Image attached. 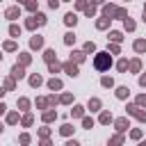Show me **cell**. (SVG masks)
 Wrapping results in <instances>:
<instances>
[{"instance_id": "obj_1", "label": "cell", "mask_w": 146, "mask_h": 146, "mask_svg": "<svg viewBox=\"0 0 146 146\" xmlns=\"http://www.w3.org/2000/svg\"><path fill=\"white\" fill-rule=\"evenodd\" d=\"M110 66H112L110 50H107V52H98V55L94 57V68H96V71H107Z\"/></svg>"}, {"instance_id": "obj_2", "label": "cell", "mask_w": 146, "mask_h": 146, "mask_svg": "<svg viewBox=\"0 0 146 146\" xmlns=\"http://www.w3.org/2000/svg\"><path fill=\"white\" fill-rule=\"evenodd\" d=\"M103 14L110 18H125L128 16V11L123 7H116V5H103Z\"/></svg>"}, {"instance_id": "obj_3", "label": "cell", "mask_w": 146, "mask_h": 146, "mask_svg": "<svg viewBox=\"0 0 146 146\" xmlns=\"http://www.w3.org/2000/svg\"><path fill=\"white\" fill-rule=\"evenodd\" d=\"M39 25H46V16L39 14V11H34V16L25 21V27H27V30H34V27H39Z\"/></svg>"}, {"instance_id": "obj_4", "label": "cell", "mask_w": 146, "mask_h": 146, "mask_svg": "<svg viewBox=\"0 0 146 146\" xmlns=\"http://www.w3.org/2000/svg\"><path fill=\"white\" fill-rule=\"evenodd\" d=\"M125 112H128L130 116H135L137 121L146 123V112H144V110H139V105H137V103H135V105H128V107H125Z\"/></svg>"}, {"instance_id": "obj_5", "label": "cell", "mask_w": 146, "mask_h": 146, "mask_svg": "<svg viewBox=\"0 0 146 146\" xmlns=\"http://www.w3.org/2000/svg\"><path fill=\"white\" fill-rule=\"evenodd\" d=\"M62 68H64V71H66L71 78H75V75L80 73V71H78V64H75V62H71V59H68L66 64H62Z\"/></svg>"}, {"instance_id": "obj_6", "label": "cell", "mask_w": 146, "mask_h": 146, "mask_svg": "<svg viewBox=\"0 0 146 146\" xmlns=\"http://www.w3.org/2000/svg\"><path fill=\"white\" fill-rule=\"evenodd\" d=\"M11 78H16V80L25 78V66H23V64H14V66H11Z\"/></svg>"}, {"instance_id": "obj_7", "label": "cell", "mask_w": 146, "mask_h": 146, "mask_svg": "<svg viewBox=\"0 0 146 146\" xmlns=\"http://www.w3.org/2000/svg\"><path fill=\"white\" fill-rule=\"evenodd\" d=\"M114 128H116L119 132H125V130L130 128V123H128V119H125V116H121V119H114Z\"/></svg>"}, {"instance_id": "obj_8", "label": "cell", "mask_w": 146, "mask_h": 146, "mask_svg": "<svg viewBox=\"0 0 146 146\" xmlns=\"http://www.w3.org/2000/svg\"><path fill=\"white\" fill-rule=\"evenodd\" d=\"M5 16H7L9 21H16V18L21 16V7H9V9L5 11Z\"/></svg>"}, {"instance_id": "obj_9", "label": "cell", "mask_w": 146, "mask_h": 146, "mask_svg": "<svg viewBox=\"0 0 146 146\" xmlns=\"http://www.w3.org/2000/svg\"><path fill=\"white\" fill-rule=\"evenodd\" d=\"M30 48H34V50H39V48H43V36H39V34H34V36L30 39Z\"/></svg>"}, {"instance_id": "obj_10", "label": "cell", "mask_w": 146, "mask_h": 146, "mask_svg": "<svg viewBox=\"0 0 146 146\" xmlns=\"http://www.w3.org/2000/svg\"><path fill=\"white\" fill-rule=\"evenodd\" d=\"M84 50H73L71 52V62H75V64H80V62H84Z\"/></svg>"}, {"instance_id": "obj_11", "label": "cell", "mask_w": 146, "mask_h": 146, "mask_svg": "<svg viewBox=\"0 0 146 146\" xmlns=\"http://www.w3.org/2000/svg\"><path fill=\"white\" fill-rule=\"evenodd\" d=\"M64 23H66L68 27H75V23H78V16H75L73 11H68V14L64 16Z\"/></svg>"}, {"instance_id": "obj_12", "label": "cell", "mask_w": 146, "mask_h": 146, "mask_svg": "<svg viewBox=\"0 0 146 146\" xmlns=\"http://www.w3.org/2000/svg\"><path fill=\"white\" fill-rule=\"evenodd\" d=\"M71 116H73V119H82V116H84V107H82V105H73Z\"/></svg>"}, {"instance_id": "obj_13", "label": "cell", "mask_w": 146, "mask_h": 146, "mask_svg": "<svg viewBox=\"0 0 146 146\" xmlns=\"http://www.w3.org/2000/svg\"><path fill=\"white\" fill-rule=\"evenodd\" d=\"M110 21H112V18L103 14V18H98V21H96V27H98V30H105V27L110 25Z\"/></svg>"}, {"instance_id": "obj_14", "label": "cell", "mask_w": 146, "mask_h": 146, "mask_svg": "<svg viewBox=\"0 0 146 146\" xmlns=\"http://www.w3.org/2000/svg\"><path fill=\"white\" fill-rule=\"evenodd\" d=\"M139 68H141V59H132V62H128V71L139 73Z\"/></svg>"}, {"instance_id": "obj_15", "label": "cell", "mask_w": 146, "mask_h": 146, "mask_svg": "<svg viewBox=\"0 0 146 146\" xmlns=\"http://www.w3.org/2000/svg\"><path fill=\"white\" fill-rule=\"evenodd\" d=\"M41 119H43V123H50V121H55V119H57V112H55V110H48V112H43V116H41Z\"/></svg>"}, {"instance_id": "obj_16", "label": "cell", "mask_w": 146, "mask_h": 146, "mask_svg": "<svg viewBox=\"0 0 146 146\" xmlns=\"http://www.w3.org/2000/svg\"><path fill=\"white\" fill-rule=\"evenodd\" d=\"M132 48H135L137 52H146V39H137V41L132 43Z\"/></svg>"}, {"instance_id": "obj_17", "label": "cell", "mask_w": 146, "mask_h": 146, "mask_svg": "<svg viewBox=\"0 0 146 146\" xmlns=\"http://www.w3.org/2000/svg\"><path fill=\"white\" fill-rule=\"evenodd\" d=\"M98 121H100L103 125H107V123H112L114 119H112V114H110V112H100V116H98Z\"/></svg>"}, {"instance_id": "obj_18", "label": "cell", "mask_w": 146, "mask_h": 146, "mask_svg": "<svg viewBox=\"0 0 146 146\" xmlns=\"http://www.w3.org/2000/svg\"><path fill=\"white\" fill-rule=\"evenodd\" d=\"M123 27H125V30H128V32H132V30H135V27H137V25H135V21H132V18H130V16H125V18H123Z\"/></svg>"}, {"instance_id": "obj_19", "label": "cell", "mask_w": 146, "mask_h": 146, "mask_svg": "<svg viewBox=\"0 0 146 146\" xmlns=\"http://www.w3.org/2000/svg\"><path fill=\"white\" fill-rule=\"evenodd\" d=\"M107 39H110V41H114V43H121V39H123V36H121V32H116V30H112V32L107 34Z\"/></svg>"}, {"instance_id": "obj_20", "label": "cell", "mask_w": 146, "mask_h": 146, "mask_svg": "<svg viewBox=\"0 0 146 146\" xmlns=\"http://www.w3.org/2000/svg\"><path fill=\"white\" fill-rule=\"evenodd\" d=\"M43 59H46L48 64H50V62H55V59H57V55H55V50H52V48H48V50L43 52Z\"/></svg>"}, {"instance_id": "obj_21", "label": "cell", "mask_w": 146, "mask_h": 146, "mask_svg": "<svg viewBox=\"0 0 146 146\" xmlns=\"http://www.w3.org/2000/svg\"><path fill=\"white\" fill-rule=\"evenodd\" d=\"M48 87L55 91V89H62V80H57V78H50L48 80Z\"/></svg>"}, {"instance_id": "obj_22", "label": "cell", "mask_w": 146, "mask_h": 146, "mask_svg": "<svg viewBox=\"0 0 146 146\" xmlns=\"http://www.w3.org/2000/svg\"><path fill=\"white\" fill-rule=\"evenodd\" d=\"M128 94H130L128 87H116V98H128Z\"/></svg>"}, {"instance_id": "obj_23", "label": "cell", "mask_w": 146, "mask_h": 146, "mask_svg": "<svg viewBox=\"0 0 146 146\" xmlns=\"http://www.w3.org/2000/svg\"><path fill=\"white\" fill-rule=\"evenodd\" d=\"M89 110H91V112H98V110H100V100H98V98H89Z\"/></svg>"}, {"instance_id": "obj_24", "label": "cell", "mask_w": 146, "mask_h": 146, "mask_svg": "<svg viewBox=\"0 0 146 146\" xmlns=\"http://www.w3.org/2000/svg\"><path fill=\"white\" fill-rule=\"evenodd\" d=\"M48 71H50V73H57V71H62V64L55 59V62H50V64H48Z\"/></svg>"}, {"instance_id": "obj_25", "label": "cell", "mask_w": 146, "mask_h": 146, "mask_svg": "<svg viewBox=\"0 0 146 146\" xmlns=\"http://www.w3.org/2000/svg\"><path fill=\"white\" fill-rule=\"evenodd\" d=\"M14 87H16V78H7L5 80V89L7 91H14Z\"/></svg>"}, {"instance_id": "obj_26", "label": "cell", "mask_w": 146, "mask_h": 146, "mask_svg": "<svg viewBox=\"0 0 146 146\" xmlns=\"http://www.w3.org/2000/svg\"><path fill=\"white\" fill-rule=\"evenodd\" d=\"M59 132H62V135H64V137H68V135H71V132H73V125H71V123H64V125H62V128H59Z\"/></svg>"}, {"instance_id": "obj_27", "label": "cell", "mask_w": 146, "mask_h": 146, "mask_svg": "<svg viewBox=\"0 0 146 146\" xmlns=\"http://www.w3.org/2000/svg\"><path fill=\"white\" fill-rule=\"evenodd\" d=\"M9 34H11V36H21V27H18L16 23H11V25H9Z\"/></svg>"}, {"instance_id": "obj_28", "label": "cell", "mask_w": 146, "mask_h": 146, "mask_svg": "<svg viewBox=\"0 0 146 146\" xmlns=\"http://www.w3.org/2000/svg\"><path fill=\"white\" fill-rule=\"evenodd\" d=\"M64 43H66V46H73V43H75V34H73V32L64 34Z\"/></svg>"}, {"instance_id": "obj_29", "label": "cell", "mask_w": 146, "mask_h": 146, "mask_svg": "<svg viewBox=\"0 0 146 146\" xmlns=\"http://www.w3.org/2000/svg\"><path fill=\"white\" fill-rule=\"evenodd\" d=\"M30 59H32V57H30L27 52H21V57H18V64H23V66H27V64H30Z\"/></svg>"}, {"instance_id": "obj_30", "label": "cell", "mask_w": 146, "mask_h": 146, "mask_svg": "<svg viewBox=\"0 0 146 146\" xmlns=\"http://www.w3.org/2000/svg\"><path fill=\"white\" fill-rule=\"evenodd\" d=\"M41 82H43V78H41V75H30V84H32V87H39Z\"/></svg>"}, {"instance_id": "obj_31", "label": "cell", "mask_w": 146, "mask_h": 146, "mask_svg": "<svg viewBox=\"0 0 146 146\" xmlns=\"http://www.w3.org/2000/svg\"><path fill=\"white\" fill-rule=\"evenodd\" d=\"M7 123H9V125L18 123V114H16V112H9V114H7Z\"/></svg>"}, {"instance_id": "obj_32", "label": "cell", "mask_w": 146, "mask_h": 146, "mask_svg": "<svg viewBox=\"0 0 146 146\" xmlns=\"http://www.w3.org/2000/svg\"><path fill=\"white\" fill-rule=\"evenodd\" d=\"M84 14H87L89 18H91V16H96V5H87V7H84Z\"/></svg>"}, {"instance_id": "obj_33", "label": "cell", "mask_w": 146, "mask_h": 146, "mask_svg": "<svg viewBox=\"0 0 146 146\" xmlns=\"http://www.w3.org/2000/svg\"><path fill=\"white\" fill-rule=\"evenodd\" d=\"M32 121H34V116H32V114H25V116H23V121H21V123H23V125H25V128H30V125H32Z\"/></svg>"}, {"instance_id": "obj_34", "label": "cell", "mask_w": 146, "mask_h": 146, "mask_svg": "<svg viewBox=\"0 0 146 146\" xmlns=\"http://www.w3.org/2000/svg\"><path fill=\"white\" fill-rule=\"evenodd\" d=\"M82 125L91 130V128H94V119H91V116H82Z\"/></svg>"}, {"instance_id": "obj_35", "label": "cell", "mask_w": 146, "mask_h": 146, "mask_svg": "<svg viewBox=\"0 0 146 146\" xmlns=\"http://www.w3.org/2000/svg\"><path fill=\"white\" fill-rule=\"evenodd\" d=\"M82 50H84V52H94V50H96V43H94V41H87Z\"/></svg>"}, {"instance_id": "obj_36", "label": "cell", "mask_w": 146, "mask_h": 146, "mask_svg": "<svg viewBox=\"0 0 146 146\" xmlns=\"http://www.w3.org/2000/svg\"><path fill=\"white\" fill-rule=\"evenodd\" d=\"M100 84H103V87H114V80L105 75V78H100Z\"/></svg>"}, {"instance_id": "obj_37", "label": "cell", "mask_w": 146, "mask_h": 146, "mask_svg": "<svg viewBox=\"0 0 146 146\" xmlns=\"http://www.w3.org/2000/svg\"><path fill=\"white\" fill-rule=\"evenodd\" d=\"M71 100H73V96H71V94H62V96H59V103H64V105H68Z\"/></svg>"}, {"instance_id": "obj_38", "label": "cell", "mask_w": 146, "mask_h": 146, "mask_svg": "<svg viewBox=\"0 0 146 146\" xmlns=\"http://www.w3.org/2000/svg\"><path fill=\"white\" fill-rule=\"evenodd\" d=\"M36 107L39 110H46L48 107V98H36Z\"/></svg>"}, {"instance_id": "obj_39", "label": "cell", "mask_w": 146, "mask_h": 146, "mask_svg": "<svg viewBox=\"0 0 146 146\" xmlns=\"http://www.w3.org/2000/svg\"><path fill=\"white\" fill-rule=\"evenodd\" d=\"M116 68H119V71H128V59H119Z\"/></svg>"}, {"instance_id": "obj_40", "label": "cell", "mask_w": 146, "mask_h": 146, "mask_svg": "<svg viewBox=\"0 0 146 146\" xmlns=\"http://www.w3.org/2000/svg\"><path fill=\"white\" fill-rule=\"evenodd\" d=\"M18 107H21V110H27V107H30V100H27V98H18Z\"/></svg>"}, {"instance_id": "obj_41", "label": "cell", "mask_w": 146, "mask_h": 146, "mask_svg": "<svg viewBox=\"0 0 146 146\" xmlns=\"http://www.w3.org/2000/svg\"><path fill=\"white\" fill-rule=\"evenodd\" d=\"M25 7H27V11H36V2H34V0H27Z\"/></svg>"}, {"instance_id": "obj_42", "label": "cell", "mask_w": 146, "mask_h": 146, "mask_svg": "<svg viewBox=\"0 0 146 146\" xmlns=\"http://www.w3.org/2000/svg\"><path fill=\"white\" fill-rule=\"evenodd\" d=\"M2 48L11 52V50H16V43H14V41H5V46H2Z\"/></svg>"}, {"instance_id": "obj_43", "label": "cell", "mask_w": 146, "mask_h": 146, "mask_svg": "<svg viewBox=\"0 0 146 146\" xmlns=\"http://www.w3.org/2000/svg\"><path fill=\"white\" fill-rule=\"evenodd\" d=\"M121 141H123V132H119L116 137H112V139H110V144H121Z\"/></svg>"}, {"instance_id": "obj_44", "label": "cell", "mask_w": 146, "mask_h": 146, "mask_svg": "<svg viewBox=\"0 0 146 146\" xmlns=\"http://www.w3.org/2000/svg\"><path fill=\"white\" fill-rule=\"evenodd\" d=\"M137 105H139V107H146V94L137 96Z\"/></svg>"}, {"instance_id": "obj_45", "label": "cell", "mask_w": 146, "mask_h": 146, "mask_svg": "<svg viewBox=\"0 0 146 146\" xmlns=\"http://www.w3.org/2000/svg\"><path fill=\"white\" fill-rule=\"evenodd\" d=\"M130 137H132V139H141V130H139V128H135V130L130 132Z\"/></svg>"}, {"instance_id": "obj_46", "label": "cell", "mask_w": 146, "mask_h": 146, "mask_svg": "<svg viewBox=\"0 0 146 146\" xmlns=\"http://www.w3.org/2000/svg\"><path fill=\"white\" fill-rule=\"evenodd\" d=\"M119 50H121L119 43H112V46H110V52H112V55H119Z\"/></svg>"}, {"instance_id": "obj_47", "label": "cell", "mask_w": 146, "mask_h": 146, "mask_svg": "<svg viewBox=\"0 0 146 146\" xmlns=\"http://www.w3.org/2000/svg\"><path fill=\"white\" fill-rule=\"evenodd\" d=\"M57 103H59L57 96H48V105H57Z\"/></svg>"}, {"instance_id": "obj_48", "label": "cell", "mask_w": 146, "mask_h": 146, "mask_svg": "<svg viewBox=\"0 0 146 146\" xmlns=\"http://www.w3.org/2000/svg\"><path fill=\"white\" fill-rule=\"evenodd\" d=\"M48 135H50V130H48V128H41V130H39V137H41V139H43V137H48Z\"/></svg>"}, {"instance_id": "obj_49", "label": "cell", "mask_w": 146, "mask_h": 146, "mask_svg": "<svg viewBox=\"0 0 146 146\" xmlns=\"http://www.w3.org/2000/svg\"><path fill=\"white\" fill-rule=\"evenodd\" d=\"M21 144H30V135H27V132L21 135Z\"/></svg>"}, {"instance_id": "obj_50", "label": "cell", "mask_w": 146, "mask_h": 146, "mask_svg": "<svg viewBox=\"0 0 146 146\" xmlns=\"http://www.w3.org/2000/svg\"><path fill=\"white\" fill-rule=\"evenodd\" d=\"M75 7H78V9H84V7H87V0H78Z\"/></svg>"}, {"instance_id": "obj_51", "label": "cell", "mask_w": 146, "mask_h": 146, "mask_svg": "<svg viewBox=\"0 0 146 146\" xmlns=\"http://www.w3.org/2000/svg\"><path fill=\"white\" fill-rule=\"evenodd\" d=\"M48 5H50V9H57L59 7V0H48Z\"/></svg>"}, {"instance_id": "obj_52", "label": "cell", "mask_w": 146, "mask_h": 146, "mask_svg": "<svg viewBox=\"0 0 146 146\" xmlns=\"http://www.w3.org/2000/svg\"><path fill=\"white\" fill-rule=\"evenodd\" d=\"M139 84H141V87H146V73H144V75L139 78Z\"/></svg>"}, {"instance_id": "obj_53", "label": "cell", "mask_w": 146, "mask_h": 146, "mask_svg": "<svg viewBox=\"0 0 146 146\" xmlns=\"http://www.w3.org/2000/svg\"><path fill=\"white\" fill-rule=\"evenodd\" d=\"M5 112H7V105H5L2 100H0V114H5Z\"/></svg>"}, {"instance_id": "obj_54", "label": "cell", "mask_w": 146, "mask_h": 146, "mask_svg": "<svg viewBox=\"0 0 146 146\" xmlns=\"http://www.w3.org/2000/svg\"><path fill=\"white\" fill-rule=\"evenodd\" d=\"M5 94H7V89H5V87H0V98H2Z\"/></svg>"}, {"instance_id": "obj_55", "label": "cell", "mask_w": 146, "mask_h": 146, "mask_svg": "<svg viewBox=\"0 0 146 146\" xmlns=\"http://www.w3.org/2000/svg\"><path fill=\"white\" fill-rule=\"evenodd\" d=\"M91 5H103V0H91Z\"/></svg>"}, {"instance_id": "obj_56", "label": "cell", "mask_w": 146, "mask_h": 146, "mask_svg": "<svg viewBox=\"0 0 146 146\" xmlns=\"http://www.w3.org/2000/svg\"><path fill=\"white\" fill-rule=\"evenodd\" d=\"M144 23H146V9H144Z\"/></svg>"}, {"instance_id": "obj_57", "label": "cell", "mask_w": 146, "mask_h": 146, "mask_svg": "<svg viewBox=\"0 0 146 146\" xmlns=\"http://www.w3.org/2000/svg\"><path fill=\"white\" fill-rule=\"evenodd\" d=\"M0 132H2V123H0Z\"/></svg>"}, {"instance_id": "obj_58", "label": "cell", "mask_w": 146, "mask_h": 146, "mask_svg": "<svg viewBox=\"0 0 146 146\" xmlns=\"http://www.w3.org/2000/svg\"><path fill=\"white\" fill-rule=\"evenodd\" d=\"M18 2H27V0H18Z\"/></svg>"}, {"instance_id": "obj_59", "label": "cell", "mask_w": 146, "mask_h": 146, "mask_svg": "<svg viewBox=\"0 0 146 146\" xmlns=\"http://www.w3.org/2000/svg\"><path fill=\"white\" fill-rule=\"evenodd\" d=\"M144 9H146V5H144Z\"/></svg>"}, {"instance_id": "obj_60", "label": "cell", "mask_w": 146, "mask_h": 146, "mask_svg": "<svg viewBox=\"0 0 146 146\" xmlns=\"http://www.w3.org/2000/svg\"><path fill=\"white\" fill-rule=\"evenodd\" d=\"M0 59H2V55H0Z\"/></svg>"}]
</instances>
